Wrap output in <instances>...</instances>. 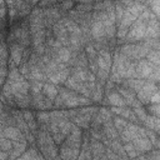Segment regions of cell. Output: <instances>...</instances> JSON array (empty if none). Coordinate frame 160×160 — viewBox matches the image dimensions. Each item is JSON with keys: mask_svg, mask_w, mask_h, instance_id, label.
Listing matches in <instances>:
<instances>
[{"mask_svg": "<svg viewBox=\"0 0 160 160\" xmlns=\"http://www.w3.org/2000/svg\"><path fill=\"white\" fill-rule=\"evenodd\" d=\"M92 160H98V159H96V158H95V159H92Z\"/></svg>", "mask_w": 160, "mask_h": 160, "instance_id": "d4e9b609", "label": "cell"}, {"mask_svg": "<svg viewBox=\"0 0 160 160\" xmlns=\"http://www.w3.org/2000/svg\"><path fill=\"white\" fill-rule=\"evenodd\" d=\"M145 35L146 36H150V39H158V35H159V22L156 20V18L150 19L148 21Z\"/></svg>", "mask_w": 160, "mask_h": 160, "instance_id": "6da1fadb", "label": "cell"}, {"mask_svg": "<svg viewBox=\"0 0 160 160\" xmlns=\"http://www.w3.org/2000/svg\"><path fill=\"white\" fill-rule=\"evenodd\" d=\"M105 132H106V135H108V138H110V139H116L118 138V132H116V130L111 126V124L110 122H106L105 124Z\"/></svg>", "mask_w": 160, "mask_h": 160, "instance_id": "8fae6325", "label": "cell"}, {"mask_svg": "<svg viewBox=\"0 0 160 160\" xmlns=\"http://www.w3.org/2000/svg\"><path fill=\"white\" fill-rule=\"evenodd\" d=\"M132 145L134 148L140 152V151H148L151 149V142L148 140V138H134L132 139Z\"/></svg>", "mask_w": 160, "mask_h": 160, "instance_id": "3957f363", "label": "cell"}, {"mask_svg": "<svg viewBox=\"0 0 160 160\" xmlns=\"http://www.w3.org/2000/svg\"><path fill=\"white\" fill-rule=\"evenodd\" d=\"M4 75H5V70H4V68H1V66H0V76L2 78Z\"/></svg>", "mask_w": 160, "mask_h": 160, "instance_id": "603a6c76", "label": "cell"}, {"mask_svg": "<svg viewBox=\"0 0 160 160\" xmlns=\"http://www.w3.org/2000/svg\"><path fill=\"white\" fill-rule=\"evenodd\" d=\"M65 136H66V135H64V134H62V132H60V131H58V132H54V134H52V139L55 140V142H56V144H61V142L64 141Z\"/></svg>", "mask_w": 160, "mask_h": 160, "instance_id": "2e32d148", "label": "cell"}, {"mask_svg": "<svg viewBox=\"0 0 160 160\" xmlns=\"http://www.w3.org/2000/svg\"><path fill=\"white\" fill-rule=\"evenodd\" d=\"M44 94L46 95L48 99H54L58 95V90L52 84H45L44 85Z\"/></svg>", "mask_w": 160, "mask_h": 160, "instance_id": "ba28073f", "label": "cell"}, {"mask_svg": "<svg viewBox=\"0 0 160 160\" xmlns=\"http://www.w3.org/2000/svg\"><path fill=\"white\" fill-rule=\"evenodd\" d=\"M38 119L40 120V122H46L48 120H50V114H48V112H39Z\"/></svg>", "mask_w": 160, "mask_h": 160, "instance_id": "d6986e66", "label": "cell"}, {"mask_svg": "<svg viewBox=\"0 0 160 160\" xmlns=\"http://www.w3.org/2000/svg\"><path fill=\"white\" fill-rule=\"evenodd\" d=\"M158 110H159V106H158V104L150 105V111H151V112H152V114H154L156 118H158V114H159V111H158Z\"/></svg>", "mask_w": 160, "mask_h": 160, "instance_id": "7402d4cb", "label": "cell"}, {"mask_svg": "<svg viewBox=\"0 0 160 160\" xmlns=\"http://www.w3.org/2000/svg\"><path fill=\"white\" fill-rule=\"evenodd\" d=\"M92 9V4L90 2H81V4H78L76 5V11H88V10H91Z\"/></svg>", "mask_w": 160, "mask_h": 160, "instance_id": "4fadbf2b", "label": "cell"}, {"mask_svg": "<svg viewBox=\"0 0 160 160\" xmlns=\"http://www.w3.org/2000/svg\"><path fill=\"white\" fill-rule=\"evenodd\" d=\"M136 160H148V158H145V156H136Z\"/></svg>", "mask_w": 160, "mask_h": 160, "instance_id": "cb8c5ba5", "label": "cell"}, {"mask_svg": "<svg viewBox=\"0 0 160 160\" xmlns=\"http://www.w3.org/2000/svg\"><path fill=\"white\" fill-rule=\"evenodd\" d=\"M86 54L89 55V58H90V59H94V58H95L96 51H95V49H94V46H92V45H89V46L86 48Z\"/></svg>", "mask_w": 160, "mask_h": 160, "instance_id": "ffe728a7", "label": "cell"}, {"mask_svg": "<svg viewBox=\"0 0 160 160\" xmlns=\"http://www.w3.org/2000/svg\"><path fill=\"white\" fill-rule=\"evenodd\" d=\"M114 125H115L116 130H119V131H124L125 128L128 126V122H126L124 119H121V118H115V120H114Z\"/></svg>", "mask_w": 160, "mask_h": 160, "instance_id": "7c38bea8", "label": "cell"}, {"mask_svg": "<svg viewBox=\"0 0 160 160\" xmlns=\"http://www.w3.org/2000/svg\"><path fill=\"white\" fill-rule=\"evenodd\" d=\"M74 5H75L74 2H61V4H60V6H61L64 10H70Z\"/></svg>", "mask_w": 160, "mask_h": 160, "instance_id": "44dd1931", "label": "cell"}, {"mask_svg": "<svg viewBox=\"0 0 160 160\" xmlns=\"http://www.w3.org/2000/svg\"><path fill=\"white\" fill-rule=\"evenodd\" d=\"M124 149H125L128 156H130V158H136V156H139V154H140V152L134 148L132 142H131V144H126V145L124 146Z\"/></svg>", "mask_w": 160, "mask_h": 160, "instance_id": "30bf717a", "label": "cell"}, {"mask_svg": "<svg viewBox=\"0 0 160 160\" xmlns=\"http://www.w3.org/2000/svg\"><path fill=\"white\" fill-rule=\"evenodd\" d=\"M91 150H94V154H95V155H99V154H102L104 148H102V145H101L100 142L94 141V142L91 144Z\"/></svg>", "mask_w": 160, "mask_h": 160, "instance_id": "5bb4252c", "label": "cell"}, {"mask_svg": "<svg viewBox=\"0 0 160 160\" xmlns=\"http://www.w3.org/2000/svg\"><path fill=\"white\" fill-rule=\"evenodd\" d=\"M91 34L95 39L100 40L105 36V28H104V24L102 21L100 20H94L92 24H91Z\"/></svg>", "mask_w": 160, "mask_h": 160, "instance_id": "277c9868", "label": "cell"}, {"mask_svg": "<svg viewBox=\"0 0 160 160\" xmlns=\"http://www.w3.org/2000/svg\"><path fill=\"white\" fill-rule=\"evenodd\" d=\"M22 46H20V44H14L11 45V60L14 61L15 65H20L21 60H22Z\"/></svg>", "mask_w": 160, "mask_h": 160, "instance_id": "5b68a950", "label": "cell"}, {"mask_svg": "<svg viewBox=\"0 0 160 160\" xmlns=\"http://www.w3.org/2000/svg\"><path fill=\"white\" fill-rule=\"evenodd\" d=\"M134 111H135V114L138 115V118H140V120H142V121L148 118V115L145 114V111H144V109H142V108H135V110H134Z\"/></svg>", "mask_w": 160, "mask_h": 160, "instance_id": "ac0fdd59", "label": "cell"}, {"mask_svg": "<svg viewBox=\"0 0 160 160\" xmlns=\"http://www.w3.org/2000/svg\"><path fill=\"white\" fill-rule=\"evenodd\" d=\"M41 88H42V84H41V82H39V81H34V82H32V85H31V90H32L34 95L40 94Z\"/></svg>", "mask_w": 160, "mask_h": 160, "instance_id": "e0dca14e", "label": "cell"}, {"mask_svg": "<svg viewBox=\"0 0 160 160\" xmlns=\"http://www.w3.org/2000/svg\"><path fill=\"white\" fill-rule=\"evenodd\" d=\"M148 61L150 62V64H152V65H156L158 66V64H159V51L158 50H150L149 52H148Z\"/></svg>", "mask_w": 160, "mask_h": 160, "instance_id": "9c48e42d", "label": "cell"}, {"mask_svg": "<svg viewBox=\"0 0 160 160\" xmlns=\"http://www.w3.org/2000/svg\"><path fill=\"white\" fill-rule=\"evenodd\" d=\"M70 50L66 49V48H60L58 49V60L61 61V62H68L70 60Z\"/></svg>", "mask_w": 160, "mask_h": 160, "instance_id": "52a82bcc", "label": "cell"}, {"mask_svg": "<svg viewBox=\"0 0 160 160\" xmlns=\"http://www.w3.org/2000/svg\"><path fill=\"white\" fill-rule=\"evenodd\" d=\"M11 148H12V144L10 140L0 139V149L1 150H11Z\"/></svg>", "mask_w": 160, "mask_h": 160, "instance_id": "9a60e30c", "label": "cell"}, {"mask_svg": "<svg viewBox=\"0 0 160 160\" xmlns=\"http://www.w3.org/2000/svg\"><path fill=\"white\" fill-rule=\"evenodd\" d=\"M4 135H5L8 139L12 140V141H24V140H25L22 132H21L19 129L12 128V126L5 128V129H4Z\"/></svg>", "mask_w": 160, "mask_h": 160, "instance_id": "7a4b0ae2", "label": "cell"}, {"mask_svg": "<svg viewBox=\"0 0 160 160\" xmlns=\"http://www.w3.org/2000/svg\"><path fill=\"white\" fill-rule=\"evenodd\" d=\"M108 100H109V102H110L111 105H114L115 108H116V106H124V105L126 104L125 100H124V98H122L120 94H118V92H111V94H109Z\"/></svg>", "mask_w": 160, "mask_h": 160, "instance_id": "8992f818", "label": "cell"}]
</instances>
